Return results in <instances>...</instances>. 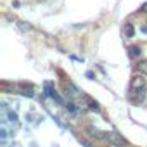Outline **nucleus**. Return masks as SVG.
<instances>
[{
  "label": "nucleus",
  "instance_id": "f257e3e1",
  "mask_svg": "<svg viewBox=\"0 0 147 147\" xmlns=\"http://www.w3.org/2000/svg\"><path fill=\"white\" fill-rule=\"evenodd\" d=\"M106 138L111 142V145H118V147H125V138L119 135V133H116V131H109L107 135H106Z\"/></svg>",
  "mask_w": 147,
  "mask_h": 147
},
{
  "label": "nucleus",
  "instance_id": "f03ea898",
  "mask_svg": "<svg viewBox=\"0 0 147 147\" xmlns=\"http://www.w3.org/2000/svg\"><path fill=\"white\" fill-rule=\"evenodd\" d=\"M140 90H145V80L142 76H135L131 80V92H140Z\"/></svg>",
  "mask_w": 147,
  "mask_h": 147
},
{
  "label": "nucleus",
  "instance_id": "7ed1b4c3",
  "mask_svg": "<svg viewBox=\"0 0 147 147\" xmlns=\"http://www.w3.org/2000/svg\"><path fill=\"white\" fill-rule=\"evenodd\" d=\"M45 95H49V97H52L54 100L61 102V97L55 94V90H54V87H52V83H50V82H47V83H45Z\"/></svg>",
  "mask_w": 147,
  "mask_h": 147
},
{
  "label": "nucleus",
  "instance_id": "20e7f679",
  "mask_svg": "<svg viewBox=\"0 0 147 147\" xmlns=\"http://www.w3.org/2000/svg\"><path fill=\"white\" fill-rule=\"evenodd\" d=\"M88 131H90V135L95 137V138H106V135H107V133H104V131H100V130H95L94 126H90Z\"/></svg>",
  "mask_w": 147,
  "mask_h": 147
},
{
  "label": "nucleus",
  "instance_id": "39448f33",
  "mask_svg": "<svg viewBox=\"0 0 147 147\" xmlns=\"http://www.w3.org/2000/svg\"><path fill=\"white\" fill-rule=\"evenodd\" d=\"M128 50H130V52H128V54H130V57H137V55H140V54H142V49H140L138 45H133V47H130Z\"/></svg>",
  "mask_w": 147,
  "mask_h": 147
},
{
  "label": "nucleus",
  "instance_id": "423d86ee",
  "mask_svg": "<svg viewBox=\"0 0 147 147\" xmlns=\"http://www.w3.org/2000/svg\"><path fill=\"white\" fill-rule=\"evenodd\" d=\"M125 33H126V38H131V36L135 35V30H133V26H131L130 23L125 24Z\"/></svg>",
  "mask_w": 147,
  "mask_h": 147
},
{
  "label": "nucleus",
  "instance_id": "0eeeda50",
  "mask_svg": "<svg viewBox=\"0 0 147 147\" xmlns=\"http://www.w3.org/2000/svg\"><path fill=\"white\" fill-rule=\"evenodd\" d=\"M87 102H88V107L92 109V111H99V104L94 100V99H90V97H87Z\"/></svg>",
  "mask_w": 147,
  "mask_h": 147
},
{
  "label": "nucleus",
  "instance_id": "6e6552de",
  "mask_svg": "<svg viewBox=\"0 0 147 147\" xmlns=\"http://www.w3.org/2000/svg\"><path fill=\"white\" fill-rule=\"evenodd\" d=\"M16 24H18V26H19V28H21V30H24V31H28V30H30V28H31V26H30V24H24V23H23V21H16Z\"/></svg>",
  "mask_w": 147,
  "mask_h": 147
},
{
  "label": "nucleus",
  "instance_id": "1a4fd4ad",
  "mask_svg": "<svg viewBox=\"0 0 147 147\" xmlns=\"http://www.w3.org/2000/svg\"><path fill=\"white\" fill-rule=\"evenodd\" d=\"M66 107H67V111H71V113H76V107H75V104H73V102H69Z\"/></svg>",
  "mask_w": 147,
  "mask_h": 147
},
{
  "label": "nucleus",
  "instance_id": "9d476101",
  "mask_svg": "<svg viewBox=\"0 0 147 147\" xmlns=\"http://www.w3.org/2000/svg\"><path fill=\"white\" fill-rule=\"evenodd\" d=\"M142 11H144V12H147V4H144V5H142Z\"/></svg>",
  "mask_w": 147,
  "mask_h": 147
},
{
  "label": "nucleus",
  "instance_id": "9b49d317",
  "mask_svg": "<svg viewBox=\"0 0 147 147\" xmlns=\"http://www.w3.org/2000/svg\"><path fill=\"white\" fill-rule=\"evenodd\" d=\"M140 30H142V31H144V33H147V26H142V28H140Z\"/></svg>",
  "mask_w": 147,
  "mask_h": 147
}]
</instances>
